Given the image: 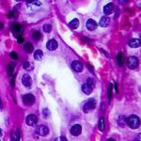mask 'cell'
I'll use <instances>...</instances> for the list:
<instances>
[{"label": "cell", "mask_w": 141, "mask_h": 141, "mask_svg": "<svg viewBox=\"0 0 141 141\" xmlns=\"http://www.w3.org/2000/svg\"><path fill=\"white\" fill-rule=\"evenodd\" d=\"M126 122L128 126L132 128V129H137L139 125H140V120H139V118L136 115H132L130 116L127 120H126Z\"/></svg>", "instance_id": "6da1fadb"}, {"label": "cell", "mask_w": 141, "mask_h": 141, "mask_svg": "<svg viewBox=\"0 0 141 141\" xmlns=\"http://www.w3.org/2000/svg\"><path fill=\"white\" fill-rule=\"evenodd\" d=\"M96 107V100L93 99V98H90V99L88 100V102L85 104L83 107V110L85 113H88L89 111L93 110L94 108Z\"/></svg>", "instance_id": "7a4b0ae2"}, {"label": "cell", "mask_w": 141, "mask_h": 141, "mask_svg": "<svg viewBox=\"0 0 141 141\" xmlns=\"http://www.w3.org/2000/svg\"><path fill=\"white\" fill-rule=\"evenodd\" d=\"M11 32L14 34V36H15L16 38H19V37H21L22 33H23V27H22V26H20L19 24L14 23V24L11 25Z\"/></svg>", "instance_id": "3957f363"}, {"label": "cell", "mask_w": 141, "mask_h": 141, "mask_svg": "<svg viewBox=\"0 0 141 141\" xmlns=\"http://www.w3.org/2000/svg\"><path fill=\"white\" fill-rule=\"evenodd\" d=\"M23 103L26 105H32L35 103V96L31 93L25 94L23 96Z\"/></svg>", "instance_id": "277c9868"}, {"label": "cell", "mask_w": 141, "mask_h": 141, "mask_svg": "<svg viewBox=\"0 0 141 141\" xmlns=\"http://www.w3.org/2000/svg\"><path fill=\"white\" fill-rule=\"evenodd\" d=\"M26 122L27 125L29 126H35L38 123V117L34 114H30L26 117Z\"/></svg>", "instance_id": "5b68a950"}, {"label": "cell", "mask_w": 141, "mask_h": 141, "mask_svg": "<svg viewBox=\"0 0 141 141\" xmlns=\"http://www.w3.org/2000/svg\"><path fill=\"white\" fill-rule=\"evenodd\" d=\"M127 65L129 69L131 70H134L138 66V59L136 57H130L128 58V61H127Z\"/></svg>", "instance_id": "8992f818"}, {"label": "cell", "mask_w": 141, "mask_h": 141, "mask_svg": "<svg viewBox=\"0 0 141 141\" xmlns=\"http://www.w3.org/2000/svg\"><path fill=\"white\" fill-rule=\"evenodd\" d=\"M36 132L38 135L42 136H46L48 134H49V129L46 125H40L37 127Z\"/></svg>", "instance_id": "52a82bcc"}, {"label": "cell", "mask_w": 141, "mask_h": 141, "mask_svg": "<svg viewBox=\"0 0 141 141\" xmlns=\"http://www.w3.org/2000/svg\"><path fill=\"white\" fill-rule=\"evenodd\" d=\"M22 83H23V85H24L25 87H26V88H30V87H31L32 79L28 73L24 74V76H23V78H22Z\"/></svg>", "instance_id": "ba28073f"}, {"label": "cell", "mask_w": 141, "mask_h": 141, "mask_svg": "<svg viewBox=\"0 0 141 141\" xmlns=\"http://www.w3.org/2000/svg\"><path fill=\"white\" fill-rule=\"evenodd\" d=\"M82 132V126L80 124H75L71 128V134L74 136H78Z\"/></svg>", "instance_id": "9c48e42d"}, {"label": "cell", "mask_w": 141, "mask_h": 141, "mask_svg": "<svg viewBox=\"0 0 141 141\" xmlns=\"http://www.w3.org/2000/svg\"><path fill=\"white\" fill-rule=\"evenodd\" d=\"M86 27L89 29V31H93L97 28V23L92 19H89L86 22Z\"/></svg>", "instance_id": "30bf717a"}, {"label": "cell", "mask_w": 141, "mask_h": 141, "mask_svg": "<svg viewBox=\"0 0 141 141\" xmlns=\"http://www.w3.org/2000/svg\"><path fill=\"white\" fill-rule=\"evenodd\" d=\"M58 42L56 41V40H50V41H48L46 43V47L48 50H50V51H54V50H56L57 48H58Z\"/></svg>", "instance_id": "8fae6325"}, {"label": "cell", "mask_w": 141, "mask_h": 141, "mask_svg": "<svg viewBox=\"0 0 141 141\" xmlns=\"http://www.w3.org/2000/svg\"><path fill=\"white\" fill-rule=\"evenodd\" d=\"M72 68H73L75 72L80 73V72L83 71V64L80 62V61L75 60V61H73V63H72Z\"/></svg>", "instance_id": "7c38bea8"}, {"label": "cell", "mask_w": 141, "mask_h": 141, "mask_svg": "<svg viewBox=\"0 0 141 141\" xmlns=\"http://www.w3.org/2000/svg\"><path fill=\"white\" fill-rule=\"evenodd\" d=\"M92 90H93V87L89 85L88 83L84 84L83 86H82V91L85 94H87V95H89V94L92 92Z\"/></svg>", "instance_id": "4fadbf2b"}, {"label": "cell", "mask_w": 141, "mask_h": 141, "mask_svg": "<svg viewBox=\"0 0 141 141\" xmlns=\"http://www.w3.org/2000/svg\"><path fill=\"white\" fill-rule=\"evenodd\" d=\"M110 24V19L107 17V16H103L102 18H101V20H100V23L99 25L102 27H106V26H108Z\"/></svg>", "instance_id": "5bb4252c"}, {"label": "cell", "mask_w": 141, "mask_h": 141, "mask_svg": "<svg viewBox=\"0 0 141 141\" xmlns=\"http://www.w3.org/2000/svg\"><path fill=\"white\" fill-rule=\"evenodd\" d=\"M113 11H114V4L113 3H109V4L105 5V8H104V12H105L106 15L111 14L113 12Z\"/></svg>", "instance_id": "9a60e30c"}, {"label": "cell", "mask_w": 141, "mask_h": 141, "mask_svg": "<svg viewBox=\"0 0 141 141\" xmlns=\"http://www.w3.org/2000/svg\"><path fill=\"white\" fill-rule=\"evenodd\" d=\"M129 46L132 47V48H138L140 46V41L138 39H133L129 42Z\"/></svg>", "instance_id": "2e32d148"}, {"label": "cell", "mask_w": 141, "mask_h": 141, "mask_svg": "<svg viewBox=\"0 0 141 141\" xmlns=\"http://www.w3.org/2000/svg\"><path fill=\"white\" fill-rule=\"evenodd\" d=\"M24 49H25V51L26 53L31 54L34 51V46H33V44H32L31 42H26V44H25V46H24Z\"/></svg>", "instance_id": "e0dca14e"}, {"label": "cell", "mask_w": 141, "mask_h": 141, "mask_svg": "<svg viewBox=\"0 0 141 141\" xmlns=\"http://www.w3.org/2000/svg\"><path fill=\"white\" fill-rule=\"evenodd\" d=\"M14 69H15V63L11 62L8 66V74L10 76H12V74L14 73Z\"/></svg>", "instance_id": "ac0fdd59"}, {"label": "cell", "mask_w": 141, "mask_h": 141, "mask_svg": "<svg viewBox=\"0 0 141 141\" xmlns=\"http://www.w3.org/2000/svg\"><path fill=\"white\" fill-rule=\"evenodd\" d=\"M42 57H43V53H42V50H37V51H35V53H34V58L36 59V60H38V61H40V60H42Z\"/></svg>", "instance_id": "d6986e66"}, {"label": "cell", "mask_w": 141, "mask_h": 141, "mask_svg": "<svg viewBox=\"0 0 141 141\" xmlns=\"http://www.w3.org/2000/svg\"><path fill=\"white\" fill-rule=\"evenodd\" d=\"M79 26V21L78 19H73L72 21L70 22V24H69V26L72 28V29H76Z\"/></svg>", "instance_id": "ffe728a7"}, {"label": "cell", "mask_w": 141, "mask_h": 141, "mask_svg": "<svg viewBox=\"0 0 141 141\" xmlns=\"http://www.w3.org/2000/svg\"><path fill=\"white\" fill-rule=\"evenodd\" d=\"M21 138V134H20V131L17 130L16 133H12L11 135V141H20Z\"/></svg>", "instance_id": "44dd1931"}, {"label": "cell", "mask_w": 141, "mask_h": 141, "mask_svg": "<svg viewBox=\"0 0 141 141\" xmlns=\"http://www.w3.org/2000/svg\"><path fill=\"white\" fill-rule=\"evenodd\" d=\"M117 62H118V65L120 66V67H122L123 66V62H124V60H123V55L120 53L118 56H117Z\"/></svg>", "instance_id": "7402d4cb"}, {"label": "cell", "mask_w": 141, "mask_h": 141, "mask_svg": "<svg viewBox=\"0 0 141 141\" xmlns=\"http://www.w3.org/2000/svg\"><path fill=\"white\" fill-rule=\"evenodd\" d=\"M98 128H99V130L101 132H103V131L105 130V119L103 117L100 118L99 123H98Z\"/></svg>", "instance_id": "603a6c76"}, {"label": "cell", "mask_w": 141, "mask_h": 141, "mask_svg": "<svg viewBox=\"0 0 141 141\" xmlns=\"http://www.w3.org/2000/svg\"><path fill=\"white\" fill-rule=\"evenodd\" d=\"M32 38H33L35 41H40V40H41V38H42V34H41V32L40 31L33 32V34H32Z\"/></svg>", "instance_id": "cb8c5ba5"}, {"label": "cell", "mask_w": 141, "mask_h": 141, "mask_svg": "<svg viewBox=\"0 0 141 141\" xmlns=\"http://www.w3.org/2000/svg\"><path fill=\"white\" fill-rule=\"evenodd\" d=\"M24 69L26 70L27 72H29V71H32V70H33V66H32V64L30 62L26 61V62L24 63Z\"/></svg>", "instance_id": "d4e9b609"}, {"label": "cell", "mask_w": 141, "mask_h": 141, "mask_svg": "<svg viewBox=\"0 0 141 141\" xmlns=\"http://www.w3.org/2000/svg\"><path fill=\"white\" fill-rule=\"evenodd\" d=\"M112 90H113V85L110 84L109 86H108V90H107V95H108V100H109V102L111 101V99H112Z\"/></svg>", "instance_id": "484cf974"}, {"label": "cell", "mask_w": 141, "mask_h": 141, "mask_svg": "<svg viewBox=\"0 0 141 141\" xmlns=\"http://www.w3.org/2000/svg\"><path fill=\"white\" fill-rule=\"evenodd\" d=\"M118 123H119V125L120 126V127H123V126L125 125L126 123V120L124 119V117H122V116H120V119L118 120Z\"/></svg>", "instance_id": "4316f807"}, {"label": "cell", "mask_w": 141, "mask_h": 141, "mask_svg": "<svg viewBox=\"0 0 141 141\" xmlns=\"http://www.w3.org/2000/svg\"><path fill=\"white\" fill-rule=\"evenodd\" d=\"M51 30H52V26H51V25L46 24V25H44V26H43V31L44 32L49 33V32H51Z\"/></svg>", "instance_id": "83f0119b"}, {"label": "cell", "mask_w": 141, "mask_h": 141, "mask_svg": "<svg viewBox=\"0 0 141 141\" xmlns=\"http://www.w3.org/2000/svg\"><path fill=\"white\" fill-rule=\"evenodd\" d=\"M42 115H43V117H44L45 119H47V118L50 116V111L47 109V108H44V109L42 110Z\"/></svg>", "instance_id": "f1b7e54d"}, {"label": "cell", "mask_w": 141, "mask_h": 141, "mask_svg": "<svg viewBox=\"0 0 141 141\" xmlns=\"http://www.w3.org/2000/svg\"><path fill=\"white\" fill-rule=\"evenodd\" d=\"M10 58H12L13 60H17V59H18V55L14 52H11V54H10Z\"/></svg>", "instance_id": "f546056e"}, {"label": "cell", "mask_w": 141, "mask_h": 141, "mask_svg": "<svg viewBox=\"0 0 141 141\" xmlns=\"http://www.w3.org/2000/svg\"><path fill=\"white\" fill-rule=\"evenodd\" d=\"M15 77H16V75L15 74H13V76H12V79H11V86L13 88L14 87V85H15Z\"/></svg>", "instance_id": "4dcf8cb0"}, {"label": "cell", "mask_w": 141, "mask_h": 141, "mask_svg": "<svg viewBox=\"0 0 141 141\" xmlns=\"http://www.w3.org/2000/svg\"><path fill=\"white\" fill-rule=\"evenodd\" d=\"M28 4H34V5H38V6H41L42 3L40 1H32V2H27Z\"/></svg>", "instance_id": "1f68e13d"}, {"label": "cell", "mask_w": 141, "mask_h": 141, "mask_svg": "<svg viewBox=\"0 0 141 141\" xmlns=\"http://www.w3.org/2000/svg\"><path fill=\"white\" fill-rule=\"evenodd\" d=\"M87 81H88L87 83L89 84V85H90V86H92V87H93V86H94V81H93V79H92V78H89V79H88V80H87Z\"/></svg>", "instance_id": "d6a6232c"}, {"label": "cell", "mask_w": 141, "mask_h": 141, "mask_svg": "<svg viewBox=\"0 0 141 141\" xmlns=\"http://www.w3.org/2000/svg\"><path fill=\"white\" fill-rule=\"evenodd\" d=\"M55 141H67V139L64 137V136H60V137H58V138H56Z\"/></svg>", "instance_id": "836d02e7"}, {"label": "cell", "mask_w": 141, "mask_h": 141, "mask_svg": "<svg viewBox=\"0 0 141 141\" xmlns=\"http://www.w3.org/2000/svg\"><path fill=\"white\" fill-rule=\"evenodd\" d=\"M13 16H14V11H10L9 14H8V17H9V18H11V17H13Z\"/></svg>", "instance_id": "e575fe53"}, {"label": "cell", "mask_w": 141, "mask_h": 141, "mask_svg": "<svg viewBox=\"0 0 141 141\" xmlns=\"http://www.w3.org/2000/svg\"><path fill=\"white\" fill-rule=\"evenodd\" d=\"M17 42L19 43H22V42H24V39L22 37H19V38H17Z\"/></svg>", "instance_id": "d590c367"}, {"label": "cell", "mask_w": 141, "mask_h": 141, "mask_svg": "<svg viewBox=\"0 0 141 141\" xmlns=\"http://www.w3.org/2000/svg\"><path fill=\"white\" fill-rule=\"evenodd\" d=\"M114 86H115V90L118 92V91H119V89H118V84L115 83V84H114Z\"/></svg>", "instance_id": "8d00e7d4"}, {"label": "cell", "mask_w": 141, "mask_h": 141, "mask_svg": "<svg viewBox=\"0 0 141 141\" xmlns=\"http://www.w3.org/2000/svg\"><path fill=\"white\" fill-rule=\"evenodd\" d=\"M3 27H4V25H3V23H0V30H1Z\"/></svg>", "instance_id": "74e56055"}, {"label": "cell", "mask_w": 141, "mask_h": 141, "mask_svg": "<svg viewBox=\"0 0 141 141\" xmlns=\"http://www.w3.org/2000/svg\"><path fill=\"white\" fill-rule=\"evenodd\" d=\"M2 110V101H1V98H0V111Z\"/></svg>", "instance_id": "f35d334b"}, {"label": "cell", "mask_w": 141, "mask_h": 141, "mask_svg": "<svg viewBox=\"0 0 141 141\" xmlns=\"http://www.w3.org/2000/svg\"><path fill=\"white\" fill-rule=\"evenodd\" d=\"M3 136V132H2V129H0V136Z\"/></svg>", "instance_id": "ab89813d"}, {"label": "cell", "mask_w": 141, "mask_h": 141, "mask_svg": "<svg viewBox=\"0 0 141 141\" xmlns=\"http://www.w3.org/2000/svg\"><path fill=\"white\" fill-rule=\"evenodd\" d=\"M107 141H116V140L113 139V138H109V139H107Z\"/></svg>", "instance_id": "60d3db41"}]
</instances>
